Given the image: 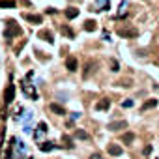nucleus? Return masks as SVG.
<instances>
[{"mask_svg":"<svg viewBox=\"0 0 159 159\" xmlns=\"http://www.w3.org/2000/svg\"><path fill=\"white\" fill-rule=\"evenodd\" d=\"M75 137L81 138V140H86V138H88V133L83 131V129H77V131H75Z\"/></svg>","mask_w":159,"mask_h":159,"instance_id":"nucleus-18","label":"nucleus"},{"mask_svg":"<svg viewBox=\"0 0 159 159\" xmlns=\"http://www.w3.org/2000/svg\"><path fill=\"white\" fill-rule=\"evenodd\" d=\"M54 148H56V144H54V142H41V144H39V150H41V152H51V150H54Z\"/></svg>","mask_w":159,"mask_h":159,"instance_id":"nucleus-10","label":"nucleus"},{"mask_svg":"<svg viewBox=\"0 0 159 159\" xmlns=\"http://www.w3.org/2000/svg\"><path fill=\"white\" fill-rule=\"evenodd\" d=\"M111 68H112V71H118V69H120V66H118V62L112 60V62H111Z\"/></svg>","mask_w":159,"mask_h":159,"instance_id":"nucleus-24","label":"nucleus"},{"mask_svg":"<svg viewBox=\"0 0 159 159\" xmlns=\"http://www.w3.org/2000/svg\"><path fill=\"white\" fill-rule=\"evenodd\" d=\"M84 30L86 32H94L96 30V21H86L84 23Z\"/></svg>","mask_w":159,"mask_h":159,"instance_id":"nucleus-17","label":"nucleus"},{"mask_svg":"<svg viewBox=\"0 0 159 159\" xmlns=\"http://www.w3.org/2000/svg\"><path fill=\"white\" fill-rule=\"evenodd\" d=\"M90 159H101V155H99V153H94V155H92Z\"/></svg>","mask_w":159,"mask_h":159,"instance_id":"nucleus-27","label":"nucleus"},{"mask_svg":"<svg viewBox=\"0 0 159 159\" xmlns=\"http://www.w3.org/2000/svg\"><path fill=\"white\" fill-rule=\"evenodd\" d=\"M133 138H135V137H133V133H125V135L122 137V140H124L125 144H129V142H133Z\"/></svg>","mask_w":159,"mask_h":159,"instance_id":"nucleus-22","label":"nucleus"},{"mask_svg":"<svg viewBox=\"0 0 159 159\" xmlns=\"http://www.w3.org/2000/svg\"><path fill=\"white\" fill-rule=\"evenodd\" d=\"M13 96H15V88H13V84H9L6 88V94H4V101H6V105H9L13 101Z\"/></svg>","mask_w":159,"mask_h":159,"instance_id":"nucleus-4","label":"nucleus"},{"mask_svg":"<svg viewBox=\"0 0 159 159\" xmlns=\"http://www.w3.org/2000/svg\"><path fill=\"white\" fill-rule=\"evenodd\" d=\"M23 131H24V133H32V125H24Z\"/></svg>","mask_w":159,"mask_h":159,"instance_id":"nucleus-25","label":"nucleus"},{"mask_svg":"<svg viewBox=\"0 0 159 159\" xmlns=\"http://www.w3.org/2000/svg\"><path fill=\"white\" fill-rule=\"evenodd\" d=\"M125 127H127V122H124V120L109 124V129H111V131H120V129H125Z\"/></svg>","mask_w":159,"mask_h":159,"instance_id":"nucleus-7","label":"nucleus"},{"mask_svg":"<svg viewBox=\"0 0 159 159\" xmlns=\"http://www.w3.org/2000/svg\"><path fill=\"white\" fill-rule=\"evenodd\" d=\"M23 34V30L21 26H17V23L15 21H8V28H6V32H4V36L9 39V38H15V36H21Z\"/></svg>","mask_w":159,"mask_h":159,"instance_id":"nucleus-1","label":"nucleus"},{"mask_svg":"<svg viewBox=\"0 0 159 159\" xmlns=\"http://www.w3.org/2000/svg\"><path fill=\"white\" fill-rule=\"evenodd\" d=\"M133 105H135V101H133V99H125L124 103H122V107H125V109H129V107H133Z\"/></svg>","mask_w":159,"mask_h":159,"instance_id":"nucleus-23","label":"nucleus"},{"mask_svg":"<svg viewBox=\"0 0 159 159\" xmlns=\"http://www.w3.org/2000/svg\"><path fill=\"white\" fill-rule=\"evenodd\" d=\"M109 153H111V155H122V146L109 144Z\"/></svg>","mask_w":159,"mask_h":159,"instance_id":"nucleus-11","label":"nucleus"},{"mask_svg":"<svg viewBox=\"0 0 159 159\" xmlns=\"http://www.w3.org/2000/svg\"><path fill=\"white\" fill-rule=\"evenodd\" d=\"M0 8H15V0H0Z\"/></svg>","mask_w":159,"mask_h":159,"instance_id":"nucleus-16","label":"nucleus"},{"mask_svg":"<svg viewBox=\"0 0 159 159\" xmlns=\"http://www.w3.org/2000/svg\"><path fill=\"white\" fill-rule=\"evenodd\" d=\"M97 4H99V6H101V11H107V9L111 8L109 0H97Z\"/></svg>","mask_w":159,"mask_h":159,"instance_id":"nucleus-20","label":"nucleus"},{"mask_svg":"<svg viewBox=\"0 0 159 159\" xmlns=\"http://www.w3.org/2000/svg\"><path fill=\"white\" fill-rule=\"evenodd\" d=\"M71 118H73V120H79V118H81V112H73V116H71Z\"/></svg>","mask_w":159,"mask_h":159,"instance_id":"nucleus-26","label":"nucleus"},{"mask_svg":"<svg viewBox=\"0 0 159 159\" xmlns=\"http://www.w3.org/2000/svg\"><path fill=\"white\" fill-rule=\"evenodd\" d=\"M23 17L32 24H41V15H32V13H23Z\"/></svg>","mask_w":159,"mask_h":159,"instance_id":"nucleus-5","label":"nucleus"},{"mask_svg":"<svg viewBox=\"0 0 159 159\" xmlns=\"http://www.w3.org/2000/svg\"><path fill=\"white\" fill-rule=\"evenodd\" d=\"M109 107H111V101H109V99H101L99 103L96 105V109H97V111H107Z\"/></svg>","mask_w":159,"mask_h":159,"instance_id":"nucleus-13","label":"nucleus"},{"mask_svg":"<svg viewBox=\"0 0 159 159\" xmlns=\"http://www.w3.org/2000/svg\"><path fill=\"white\" fill-rule=\"evenodd\" d=\"M36 84H32V83H26V79L23 81V90H24V94H26L28 97H32V99H38V92H36V88H34Z\"/></svg>","mask_w":159,"mask_h":159,"instance_id":"nucleus-2","label":"nucleus"},{"mask_svg":"<svg viewBox=\"0 0 159 159\" xmlns=\"http://www.w3.org/2000/svg\"><path fill=\"white\" fill-rule=\"evenodd\" d=\"M38 36H39L41 39H45L47 43H54V38H53V34H51L49 30H41V32H39Z\"/></svg>","mask_w":159,"mask_h":159,"instance_id":"nucleus-8","label":"nucleus"},{"mask_svg":"<svg viewBox=\"0 0 159 159\" xmlns=\"http://www.w3.org/2000/svg\"><path fill=\"white\" fill-rule=\"evenodd\" d=\"M62 32H64V36H68V38H75V32L68 26H62Z\"/></svg>","mask_w":159,"mask_h":159,"instance_id":"nucleus-21","label":"nucleus"},{"mask_svg":"<svg viewBox=\"0 0 159 159\" xmlns=\"http://www.w3.org/2000/svg\"><path fill=\"white\" fill-rule=\"evenodd\" d=\"M138 32L135 28H118V36H122V38H135Z\"/></svg>","mask_w":159,"mask_h":159,"instance_id":"nucleus-3","label":"nucleus"},{"mask_svg":"<svg viewBox=\"0 0 159 159\" xmlns=\"http://www.w3.org/2000/svg\"><path fill=\"white\" fill-rule=\"evenodd\" d=\"M125 8H127V0H122V4H120V11H118V17H124V15H125Z\"/></svg>","mask_w":159,"mask_h":159,"instance_id":"nucleus-19","label":"nucleus"},{"mask_svg":"<svg viewBox=\"0 0 159 159\" xmlns=\"http://www.w3.org/2000/svg\"><path fill=\"white\" fill-rule=\"evenodd\" d=\"M51 111L54 112V114H58V116H62V114H66V109L62 105H56V103H53L51 105Z\"/></svg>","mask_w":159,"mask_h":159,"instance_id":"nucleus-12","label":"nucleus"},{"mask_svg":"<svg viewBox=\"0 0 159 159\" xmlns=\"http://www.w3.org/2000/svg\"><path fill=\"white\" fill-rule=\"evenodd\" d=\"M66 17H68V19H75V17H79V9H77V8H69V9H66Z\"/></svg>","mask_w":159,"mask_h":159,"instance_id":"nucleus-14","label":"nucleus"},{"mask_svg":"<svg viewBox=\"0 0 159 159\" xmlns=\"http://www.w3.org/2000/svg\"><path fill=\"white\" fill-rule=\"evenodd\" d=\"M157 105V99H150V101H146L144 105H142V111H148V109H153V107Z\"/></svg>","mask_w":159,"mask_h":159,"instance_id":"nucleus-15","label":"nucleus"},{"mask_svg":"<svg viewBox=\"0 0 159 159\" xmlns=\"http://www.w3.org/2000/svg\"><path fill=\"white\" fill-rule=\"evenodd\" d=\"M47 133V124L45 122H39L38 124V131H36V140H41V137Z\"/></svg>","mask_w":159,"mask_h":159,"instance_id":"nucleus-6","label":"nucleus"},{"mask_svg":"<svg viewBox=\"0 0 159 159\" xmlns=\"http://www.w3.org/2000/svg\"><path fill=\"white\" fill-rule=\"evenodd\" d=\"M66 68H68L71 73H73V71H77V58H73V56H71V58H68V60H66Z\"/></svg>","mask_w":159,"mask_h":159,"instance_id":"nucleus-9","label":"nucleus"}]
</instances>
